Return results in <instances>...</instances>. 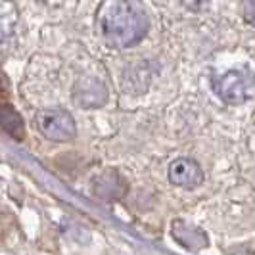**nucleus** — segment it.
<instances>
[{
	"label": "nucleus",
	"mask_w": 255,
	"mask_h": 255,
	"mask_svg": "<svg viewBox=\"0 0 255 255\" xmlns=\"http://www.w3.org/2000/svg\"><path fill=\"white\" fill-rule=\"evenodd\" d=\"M98 25L110 44L130 48L146 37L150 19L136 0H104L98 10Z\"/></svg>",
	"instance_id": "nucleus-1"
},
{
	"label": "nucleus",
	"mask_w": 255,
	"mask_h": 255,
	"mask_svg": "<svg viewBox=\"0 0 255 255\" xmlns=\"http://www.w3.org/2000/svg\"><path fill=\"white\" fill-rule=\"evenodd\" d=\"M213 92L225 104L238 106L255 96V73L252 69H230L211 79Z\"/></svg>",
	"instance_id": "nucleus-2"
},
{
	"label": "nucleus",
	"mask_w": 255,
	"mask_h": 255,
	"mask_svg": "<svg viewBox=\"0 0 255 255\" xmlns=\"http://www.w3.org/2000/svg\"><path fill=\"white\" fill-rule=\"evenodd\" d=\"M35 127L44 138L54 142H67L77 134L75 119L65 110L58 108L40 110L35 115Z\"/></svg>",
	"instance_id": "nucleus-3"
},
{
	"label": "nucleus",
	"mask_w": 255,
	"mask_h": 255,
	"mask_svg": "<svg viewBox=\"0 0 255 255\" xmlns=\"http://www.w3.org/2000/svg\"><path fill=\"white\" fill-rule=\"evenodd\" d=\"M169 180L180 188H196L202 180V167L190 157H179L169 165Z\"/></svg>",
	"instance_id": "nucleus-4"
},
{
	"label": "nucleus",
	"mask_w": 255,
	"mask_h": 255,
	"mask_svg": "<svg viewBox=\"0 0 255 255\" xmlns=\"http://www.w3.org/2000/svg\"><path fill=\"white\" fill-rule=\"evenodd\" d=\"M125 190H127V186L121 180V177L112 175V173H106L102 177H98L94 182V192L106 200H119L125 196Z\"/></svg>",
	"instance_id": "nucleus-5"
},
{
	"label": "nucleus",
	"mask_w": 255,
	"mask_h": 255,
	"mask_svg": "<svg viewBox=\"0 0 255 255\" xmlns=\"http://www.w3.org/2000/svg\"><path fill=\"white\" fill-rule=\"evenodd\" d=\"M2 128L15 140L23 138V132H25L23 119H21V115L17 114L12 106H2Z\"/></svg>",
	"instance_id": "nucleus-6"
},
{
	"label": "nucleus",
	"mask_w": 255,
	"mask_h": 255,
	"mask_svg": "<svg viewBox=\"0 0 255 255\" xmlns=\"http://www.w3.org/2000/svg\"><path fill=\"white\" fill-rule=\"evenodd\" d=\"M15 17H17V10H15L13 2L4 0V2H2V38H4V40L8 38V35L13 33Z\"/></svg>",
	"instance_id": "nucleus-7"
},
{
	"label": "nucleus",
	"mask_w": 255,
	"mask_h": 255,
	"mask_svg": "<svg viewBox=\"0 0 255 255\" xmlns=\"http://www.w3.org/2000/svg\"><path fill=\"white\" fill-rule=\"evenodd\" d=\"M180 4L184 6V8H188V10H194V12H198V10H202L205 8L211 0H179Z\"/></svg>",
	"instance_id": "nucleus-8"
},
{
	"label": "nucleus",
	"mask_w": 255,
	"mask_h": 255,
	"mask_svg": "<svg viewBox=\"0 0 255 255\" xmlns=\"http://www.w3.org/2000/svg\"><path fill=\"white\" fill-rule=\"evenodd\" d=\"M244 15L255 27V0H246V4H244Z\"/></svg>",
	"instance_id": "nucleus-9"
},
{
	"label": "nucleus",
	"mask_w": 255,
	"mask_h": 255,
	"mask_svg": "<svg viewBox=\"0 0 255 255\" xmlns=\"http://www.w3.org/2000/svg\"><path fill=\"white\" fill-rule=\"evenodd\" d=\"M40 2H44V4H48V6H58V4H62L64 0H40Z\"/></svg>",
	"instance_id": "nucleus-10"
}]
</instances>
